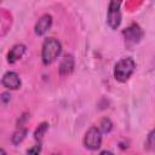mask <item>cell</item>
Segmentation results:
<instances>
[{
  "instance_id": "5b68a950",
  "label": "cell",
  "mask_w": 155,
  "mask_h": 155,
  "mask_svg": "<svg viewBox=\"0 0 155 155\" xmlns=\"http://www.w3.org/2000/svg\"><path fill=\"white\" fill-rule=\"evenodd\" d=\"M122 34H124V36H125V40H126L127 42H130V44H138V42L142 40L143 35H144L142 28H140L138 24H136V23H133V24H131L130 27H127V28L122 31Z\"/></svg>"
},
{
  "instance_id": "2e32d148",
  "label": "cell",
  "mask_w": 155,
  "mask_h": 155,
  "mask_svg": "<svg viewBox=\"0 0 155 155\" xmlns=\"http://www.w3.org/2000/svg\"><path fill=\"white\" fill-rule=\"evenodd\" d=\"M99 155H114V154L111 151H109V150H103V151H101Z\"/></svg>"
},
{
  "instance_id": "30bf717a",
  "label": "cell",
  "mask_w": 155,
  "mask_h": 155,
  "mask_svg": "<svg viewBox=\"0 0 155 155\" xmlns=\"http://www.w3.org/2000/svg\"><path fill=\"white\" fill-rule=\"evenodd\" d=\"M27 128L25 127H18L15 132H13V134H12V137H11V139H12V143L13 144H19L21 142H23V139L25 138V136H27Z\"/></svg>"
},
{
  "instance_id": "ac0fdd59",
  "label": "cell",
  "mask_w": 155,
  "mask_h": 155,
  "mask_svg": "<svg viewBox=\"0 0 155 155\" xmlns=\"http://www.w3.org/2000/svg\"><path fill=\"white\" fill-rule=\"evenodd\" d=\"M53 155H61V154H53Z\"/></svg>"
},
{
  "instance_id": "8992f818",
  "label": "cell",
  "mask_w": 155,
  "mask_h": 155,
  "mask_svg": "<svg viewBox=\"0 0 155 155\" xmlns=\"http://www.w3.org/2000/svg\"><path fill=\"white\" fill-rule=\"evenodd\" d=\"M1 84L7 90H18L21 87V78L16 71H7L1 79Z\"/></svg>"
},
{
  "instance_id": "277c9868",
  "label": "cell",
  "mask_w": 155,
  "mask_h": 155,
  "mask_svg": "<svg viewBox=\"0 0 155 155\" xmlns=\"http://www.w3.org/2000/svg\"><path fill=\"white\" fill-rule=\"evenodd\" d=\"M84 144L90 150H97L99 149L102 144V132L98 130V127L92 126L88 128V131L85 134Z\"/></svg>"
},
{
  "instance_id": "8fae6325",
  "label": "cell",
  "mask_w": 155,
  "mask_h": 155,
  "mask_svg": "<svg viewBox=\"0 0 155 155\" xmlns=\"http://www.w3.org/2000/svg\"><path fill=\"white\" fill-rule=\"evenodd\" d=\"M47 130H48V124H47V122H41V124H39L38 127H36L35 131H34V138L40 142Z\"/></svg>"
},
{
  "instance_id": "4fadbf2b",
  "label": "cell",
  "mask_w": 155,
  "mask_h": 155,
  "mask_svg": "<svg viewBox=\"0 0 155 155\" xmlns=\"http://www.w3.org/2000/svg\"><path fill=\"white\" fill-rule=\"evenodd\" d=\"M153 148H154V131L151 130V131L149 132V134H148L147 140H145V149L151 150Z\"/></svg>"
},
{
  "instance_id": "e0dca14e",
  "label": "cell",
  "mask_w": 155,
  "mask_h": 155,
  "mask_svg": "<svg viewBox=\"0 0 155 155\" xmlns=\"http://www.w3.org/2000/svg\"><path fill=\"white\" fill-rule=\"evenodd\" d=\"M0 155H6V151L2 148H0Z\"/></svg>"
},
{
  "instance_id": "5bb4252c",
  "label": "cell",
  "mask_w": 155,
  "mask_h": 155,
  "mask_svg": "<svg viewBox=\"0 0 155 155\" xmlns=\"http://www.w3.org/2000/svg\"><path fill=\"white\" fill-rule=\"evenodd\" d=\"M41 153V144H36V145H33L31 148H29L27 150V155H39Z\"/></svg>"
},
{
  "instance_id": "7a4b0ae2",
  "label": "cell",
  "mask_w": 155,
  "mask_h": 155,
  "mask_svg": "<svg viewBox=\"0 0 155 155\" xmlns=\"http://www.w3.org/2000/svg\"><path fill=\"white\" fill-rule=\"evenodd\" d=\"M136 63L131 57L121 58L114 67V78L120 82H125L131 78Z\"/></svg>"
},
{
  "instance_id": "6da1fadb",
  "label": "cell",
  "mask_w": 155,
  "mask_h": 155,
  "mask_svg": "<svg viewBox=\"0 0 155 155\" xmlns=\"http://www.w3.org/2000/svg\"><path fill=\"white\" fill-rule=\"evenodd\" d=\"M61 52H62V45L57 39L54 38L45 39L42 44V50H41L42 63L45 65L53 63L57 59V57L61 54Z\"/></svg>"
},
{
  "instance_id": "9a60e30c",
  "label": "cell",
  "mask_w": 155,
  "mask_h": 155,
  "mask_svg": "<svg viewBox=\"0 0 155 155\" xmlns=\"http://www.w3.org/2000/svg\"><path fill=\"white\" fill-rule=\"evenodd\" d=\"M1 101H4L5 103H6L7 101H10V94H8V93H2V94H1Z\"/></svg>"
},
{
  "instance_id": "ba28073f",
  "label": "cell",
  "mask_w": 155,
  "mask_h": 155,
  "mask_svg": "<svg viewBox=\"0 0 155 155\" xmlns=\"http://www.w3.org/2000/svg\"><path fill=\"white\" fill-rule=\"evenodd\" d=\"M24 52H25V46L23 44H17V45L12 46V48L7 53V62L11 64L16 63L17 61H19L22 58Z\"/></svg>"
},
{
  "instance_id": "7c38bea8",
  "label": "cell",
  "mask_w": 155,
  "mask_h": 155,
  "mask_svg": "<svg viewBox=\"0 0 155 155\" xmlns=\"http://www.w3.org/2000/svg\"><path fill=\"white\" fill-rule=\"evenodd\" d=\"M111 128H113V122L110 121V119L103 117V119L101 120V122H99L98 130H99L101 132H103V133H109V132L111 131Z\"/></svg>"
},
{
  "instance_id": "52a82bcc",
  "label": "cell",
  "mask_w": 155,
  "mask_h": 155,
  "mask_svg": "<svg viewBox=\"0 0 155 155\" xmlns=\"http://www.w3.org/2000/svg\"><path fill=\"white\" fill-rule=\"evenodd\" d=\"M52 25V16L48 15V13H45L42 15L38 22L35 23V27H34V30H35V34L36 35H44Z\"/></svg>"
},
{
  "instance_id": "9c48e42d",
  "label": "cell",
  "mask_w": 155,
  "mask_h": 155,
  "mask_svg": "<svg viewBox=\"0 0 155 155\" xmlns=\"http://www.w3.org/2000/svg\"><path fill=\"white\" fill-rule=\"evenodd\" d=\"M74 57L71 54H67L63 57V59L61 61V64H59V74L65 76V75H69L73 70H74Z\"/></svg>"
},
{
  "instance_id": "3957f363",
  "label": "cell",
  "mask_w": 155,
  "mask_h": 155,
  "mask_svg": "<svg viewBox=\"0 0 155 155\" xmlns=\"http://www.w3.org/2000/svg\"><path fill=\"white\" fill-rule=\"evenodd\" d=\"M121 2L120 1H110L107 13V22L111 29H117L121 24Z\"/></svg>"
}]
</instances>
